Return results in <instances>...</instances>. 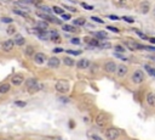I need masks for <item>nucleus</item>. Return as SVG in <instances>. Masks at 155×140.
<instances>
[{
	"mask_svg": "<svg viewBox=\"0 0 155 140\" xmlns=\"http://www.w3.org/2000/svg\"><path fill=\"white\" fill-rule=\"evenodd\" d=\"M69 82L68 81H64V79H61V81H57L56 84H55V89L61 93V94H66L69 92Z\"/></svg>",
	"mask_w": 155,
	"mask_h": 140,
	"instance_id": "1",
	"label": "nucleus"
},
{
	"mask_svg": "<svg viewBox=\"0 0 155 140\" xmlns=\"http://www.w3.org/2000/svg\"><path fill=\"white\" fill-rule=\"evenodd\" d=\"M121 132H120V129L118 128H114V127H110V128H107V131L104 133L106 138L108 140H116L119 136H120Z\"/></svg>",
	"mask_w": 155,
	"mask_h": 140,
	"instance_id": "2",
	"label": "nucleus"
},
{
	"mask_svg": "<svg viewBox=\"0 0 155 140\" xmlns=\"http://www.w3.org/2000/svg\"><path fill=\"white\" fill-rule=\"evenodd\" d=\"M15 48V43L12 39H7V40L3 42V43H0V49L3 50L4 53H10V51H12V49Z\"/></svg>",
	"mask_w": 155,
	"mask_h": 140,
	"instance_id": "3",
	"label": "nucleus"
},
{
	"mask_svg": "<svg viewBox=\"0 0 155 140\" xmlns=\"http://www.w3.org/2000/svg\"><path fill=\"white\" fill-rule=\"evenodd\" d=\"M95 122H96V124H97L98 127L103 128V127H106L107 123H108V117H107L106 113L101 112V113L97 115V117H96V119H95Z\"/></svg>",
	"mask_w": 155,
	"mask_h": 140,
	"instance_id": "4",
	"label": "nucleus"
},
{
	"mask_svg": "<svg viewBox=\"0 0 155 140\" xmlns=\"http://www.w3.org/2000/svg\"><path fill=\"white\" fill-rule=\"evenodd\" d=\"M144 81V73L143 71H141V69H137V71L133 72L132 74V82L136 83V84H139Z\"/></svg>",
	"mask_w": 155,
	"mask_h": 140,
	"instance_id": "5",
	"label": "nucleus"
},
{
	"mask_svg": "<svg viewBox=\"0 0 155 140\" xmlns=\"http://www.w3.org/2000/svg\"><path fill=\"white\" fill-rule=\"evenodd\" d=\"M33 58H34V62L38 64V65H43V64H45L47 61L46 55L44 53H35Z\"/></svg>",
	"mask_w": 155,
	"mask_h": 140,
	"instance_id": "6",
	"label": "nucleus"
},
{
	"mask_svg": "<svg viewBox=\"0 0 155 140\" xmlns=\"http://www.w3.org/2000/svg\"><path fill=\"white\" fill-rule=\"evenodd\" d=\"M24 82V77L22 74H14L11 77V84L15 85V87H19L22 85Z\"/></svg>",
	"mask_w": 155,
	"mask_h": 140,
	"instance_id": "7",
	"label": "nucleus"
},
{
	"mask_svg": "<svg viewBox=\"0 0 155 140\" xmlns=\"http://www.w3.org/2000/svg\"><path fill=\"white\" fill-rule=\"evenodd\" d=\"M61 65V60L56 56H52L47 60V67L49 68H58Z\"/></svg>",
	"mask_w": 155,
	"mask_h": 140,
	"instance_id": "8",
	"label": "nucleus"
},
{
	"mask_svg": "<svg viewBox=\"0 0 155 140\" xmlns=\"http://www.w3.org/2000/svg\"><path fill=\"white\" fill-rule=\"evenodd\" d=\"M127 67L125 66V65H119V66H116V76L118 77H120V78H122V77H125L126 76V73H127Z\"/></svg>",
	"mask_w": 155,
	"mask_h": 140,
	"instance_id": "9",
	"label": "nucleus"
},
{
	"mask_svg": "<svg viewBox=\"0 0 155 140\" xmlns=\"http://www.w3.org/2000/svg\"><path fill=\"white\" fill-rule=\"evenodd\" d=\"M104 69L109 73H114L116 71V64L113 62V61H108L106 65H104Z\"/></svg>",
	"mask_w": 155,
	"mask_h": 140,
	"instance_id": "10",
	"label": "nucleus"
},
{
	"mask_svg": "<svg viewBox=\"0 0 155 140\" xmlns=\"http://www.w3.org/2000/svg\"><path fill=\"white\" fill-rule=\"evenodd\" d=\"M75 65H76V67L79 69H86L90 66V61H89V60H86V58H81V60H79L78 64H75Z\"/></svg>",
	"mask_w": 155,
	"mask_h": 140,
	"instance_id": "11",
	"label": "nucleus"
},
{
	"mask_svg": "<svg viewBox=\"0 0 155 140\" xmlns=\"http://www.w3.org/2000/svg\"><path fill=\"white\" fill-rule=\"evenodd\" d=\"M34 54H35L34 46H33V45H26V48H24V55H26L27 57H33Z\"/></svg>",
	"mask_w": 155,
	"mask_h": 140,
	"instance_id": "12",
	"label": "nucleus"
},
{
	"mask_svg": "<svg viewBox=\"0 0 155 140\" xmlns=\"http://www.w3.org/2000/svg\"><path fill=\"white\" fill-rule=\"evenodd\" d=\"M14 43H15L16 46H23V45L26 44V39H24L22 35H21V34H16V35H15Z\"/></svg>",
	"mask_w": 155,
	"mask_h": 140,
	"instance_id": "13",
	"label": "nucleus"
},
{
	"mask_svg": "<svg viewBox=\"0 0 155 140\" xmlns=\"http://www.w3.org/2000/svg\"><path fill=\"white\" fill-rule=\"evenodd\" d=\"M139 10H141L142 14H148L149 10H150V4H149V1H143V3H141Z\"/></svg>",
	"mask_w": 155,
	"mask_h": 140,
	"instance_id": "14",
	"label": "nucleus"
},
{
	"mask_svg": "<svg viewBox=\"0 0 155 140\" xmlns=\"http://www.w3.org/2000/svg\"><path fill=\"white\" fill-rule=\"evenodd\" d=\"M147 104L150 107H155V94L154 93H148L147 94Z\"/></svg>",
	"mask_w": 155,
	"mask_h": 140,
	"instance_id": "15",
	"label": "nucleus"
},
{
	"mask_svg": "<svg viewBox=\"0 0 155 140\" xmlns=\"http://www.w3.org/2000/svg\"><path fill=\"white\" fill-rule=\"evenodd\" d=\"M41 89H43V84L38 82V83H36V84H34L32 88H29V89H28V92H29L30 94H35L36 92L41 90Z\"/></svg>",
	"mask_w": 155,
	"mask_h": 140,
	"instance_id": "16",
	"label": "nucleus"
},
{
	"mask_svg": "<svg viewBox=\"0 0 155 140\" xmlns=\"http://www.w3.org/2000/svg\"><path fill=\"white\" fill-rule=\"evenodd\" d=\"M10 89H11V85H10V83H3V84H0V94H7L10 92Z\"/></svg>",
	"mask_w": 155,
	"mask_h": 140,
	"instance_id": "17",
	"label": "nucleus"
},
{
	"mask_svg": "<svg viewBox=\"0 0 155 140\" xmlns=\"http://www.w3.org/2000/svg\"><path fill=\"white\" fill-rule=\"evenodd\" d=\"M49 38L54 42H59V34H58L57 31H50L49 32Z\"/></svg>",
	"mask_w": 155,
	"mask_h": 140,
	"instance_id": "18",
	"label": "nucleus"
},
{
	"mask_svg": "<svg viewBox=\"0 0 155 140\" xmlns=\"http://www.w3.org/2000/svg\"><path fill=\"white\" fill-rule=\"evenodd\" d=\"M107 37H108V33L104 31H98L95 33V39H97V40L98 39H107Z\"/></svg>",
	"mask_w": 155,
	"mask_h": 140,
	"instance_id": "19",
	"label": "nucleus"
},
{
	"mask_svg": "<svg viewBox=\"0 0 155 140\" xmlns=\"http://www.w3.org/2000/svg\"><path fill=\"white\" fill-rule=\"evenodd\" d=\"M63 64H64L66 66H68V67H71V66H74V65H75L74 60L71 58V57H68V56H66V57L63 58Z\"/></svg>",
	"mask_w": 155,
	"mask_h": 140,
	"instance_id": "20",
	"label": "nucleus"
},
{
	"mask_svg": "<svg viewBox=\"0 0 155 140\" xmlns=\"http://www.w3.org/2000/svg\"><path fill=\"white\" fill-rule=\"evenodd\" d=\"M36 83H38V81H36L35 78H28L27 81H26V87H27V89H29V88H32Z\"/></svg>",
	"mask_w": 155,
	"mask_h": 140,
	"instance_id": "21",
	"label": "nucleus"
},
{
	"mask_svg": "<svg viewBox=\"0 0 155 140\" xmlns=\"http://www.w3.org/2000/svg\"><path fill=\"white\" fill-rule=\"evenodd\" d=\"M36 28L41 29V31H46V29L49 28V23H47L46 21H39V22H38Z\"/></svg>",
	"mask_w": 155,
	"mask_h": 140,
	"instance_id": "22",
	"label": "nucleus"
},
{
	"mask_svg": "<svg viewBox=\"0 0 155 140\" xmlns=\"http://www.w3.org/2000/svg\"><path fill=\"white\" fill-rule=\"evenodd\" d=\"M62 29L66 32H76V27L70 26V25H63L62 26Z\"/></svg>",
	"mask_w": 155,
	"mask_h": 140,
	"instance_id": "23",
	"label": "nucleus"
},
{
	"mask_svg": "<svg viewBox=\"0 0 155 140\" xmlns=\"http://www.w3.org/2000/svg\"><path fill=\"white\" fill-rule=\"evenodd\" d=\"M12 12H14L15 15L21 16V17H28V14H27L26 11H23V10H19V9H14Z\"/></svg>",
	"mask_w": 155,
	"mask_h": 140,
	"instance_id": "24",
	"label": "nucleus"
},
{
	"mask_svg": "<svg viewBox=\"0 0 155 140\" xmlns=\"http://www.w3.org/2000/svg\"><path fill=\"white\" fill-rule=\"evenodd\" d=\"M6 33H7V35H14L15 33H16V27L11 23L10 26H7V28H6Z\"/></svg>",
	"mask_w": 155,
	"mask_h": 140,
	"instance_id": "25",
	"label": "nucleus"
},
{
	"mask_svg": "<svg viewBox=\"0 0 155 140\" xmlns=\"http://www.w3.org/2000/svg\"><path fill=\"white\" fill-rule=\"evenodd\" d=\"M38 7L41 10V11H44V14H46V15H51V12H52V10L50 7H47L46 5H38Z\"/></svg>",
	"mask_w": 155,
	"mask_h": 140,
	"instance_id": "26",
	"label": "nucleus"
},
{
	"mask_svg": "<svg viewBox=\"0 0 155 140\" xmlns=\"http://www.w3.org/2000/svg\"><path fill=\"white\" fill-rule=\"evenodd\" d=\"M85 42L89 43V45H91V46H98L99 45L97 39H87V38H85Z\"/></svg>",
	"mask_w": 155,
	"mask_h": 140,
	"instance_id": "27",
	"label": "nucleus"
},
{
	"mask_svg": "<svg viewBox=\"0 0 155 140\" xmlns=\"http://www.w3.org/2000/svg\"><path fill=\"white\" fill-rule=\"evenodd\" d=\"M85 18H76V19H74L73 21V26L75 27V26H84L85 25Z\"/></svg>",
	"mask_w": 155,
	"mask_h": 140,
	"instance_id": "28",
	"label": "nucleus"
},
{
	"mask_svg": "<svg viewBox=\"0 0 155 140\" xmlns=\"http://www.w3.org/2000/svg\"><path fill=\"white\" fill-rule=\"evenodd\" d=\"M144 67H146V71L151 76V77H155V68L148 66V65H144Z\"/></svg>",
	"mask_w": 155,
	"mask_h": 140,
	"instance_id": "29",
	"label": "nucleus"
},
{
	"mask_svg": "<svg viewBox=\"0 0 155 140\" xmlns=\"http://www.w3.org/2000/svg\"><path fill=\"white\" fill-rule=\"evenodd\" d=\"M21 3H24V4H34V5H39V4H40V0H21Z\"/></svg>",
	"mask_w": 155,
	"mask_h": 140,
	"instance_id": "30",
	"label": "nucleus"
},
{
	"mask_svg": "<svg viewBox=\"0 0 155 140\" xmlns=\"http://www.w3.org/2000/svg\"><path fill=\"white\" fill-rule=\"evenodd\" d=\"M52 11L55 14H57V15H62V14H63V9L59 7V6H54L52 7Z\"/></svg>",
	"mask_w": 155,
	"mask_h": 140,
	"instance_id": "31",
	"label": "nucleus"
},
{
	"mask_svg": "<svg viewBox=\"0 0 155 140\" xmlns=\"http://www.w3.org/2000/svg\"><path fill=\"white\" fill-rule=\"evenodd\" d=\"M67 54H69V55H81V50H67Z\"/></svg>",
	"mask_w": 155,
	"mask_h": 140,
	"instance_id": "32",
	"label": "nucleus"
},
{
	"mask_svg": "<svg viewBox=\"0 0 155 140\" xmlns=\"http://www.w3.org/2000/svg\"><path fill=\"white\" fill-rule=\"evenodd\" d=\"M15 105L18 106V107H26L27 102L26 101H21V100H17V101H15Z\"/></svg>",
	"mask_w": 155,
	"mask_h": 140,
	"instance_id": "33",
	"label": "nucleus"
},
{
	"mask_svg": "<svg viewBox=\"0 0 155 140\" xmlns=\"http://www.w3.org/2000/svg\"><path fill=\"white\" fill-rule=\"evenodd\" d=\"M1 22H4V23H10V25H11V23L14 22V19L10 18V17H1Z\"/></svg>",
	"mask_w": 155,
	"mask_h": 140,
	"instance_id": "34",
	"label": "nucleus"
},
{
	"mask_svg": "<svg viewBox=\"0 0 155 140\" xmlns=\"http://www.w3.org/2000/svg\"><path fill=\"white\" fill-rule=\"evenodd\" d=\"M122 51H125V48H122L121 45H116L115 46V53H122Z\"/></svg>",
	"mask_w": 155,
	"mask_h": 140,
	"instance_id": "35",
	"label": "nucleus"
},
{
	"mask_svg": "<svg viewBox=\"0 0 155 140\" xmlns=\"http://www.w3.org/2000/svg\"><path fill=\"white\" fill-rule=\"evenodd\" d=\"M61 17H62V19H66V21H69V19L71 18V16L69 14H62Z\"/></svg>",
	"mask_w": 155,
	"mask_h": 140,
	"instance_id": "36",
	"label": "nucleus"
},
{
	"mask_svg": "<svg viewBox=\"0 0 155 140\" xmlns=\"http://www.w3.org/2000/svg\"><path fill=\"white\" fill-rule=\"evenodd\" d=\"M91 18H92V21H95V22H97V23H103V19H102V18H99V17L92 16Z\"/></svg>",
	"mask_w": 155,
	"mask_h": 140,
	"instance_id": "37",
	"label": "nucleus"
},
{
	"mask_svg": "<svg viewBox=\"0 0 155 140\" xmlns=\"http://www.w3.org/2000/svg\"><path fill=\"white\" fill-rule=\"evenodd\" d=\"M81 6L86 9V10H94V6H91V5H87L86 3H81Z\"/></svg>",
	"mask_w": 155,
	"mask_h": 140,
	"instance_id": "38",
	"label": "nucleus"
},
{
	"mask_svg": "<svg viewBox=\"0 0 155 140\" xmlns=\"http://www.w3.org/2000/svg\"><path fill=\"white\" fill-rule=\"evenodd\" d=\"M107 29H109V31L114 32V33H119V29L115 28V27H111V26H107Z\"/></svg>",
	"mask_w": 155,
	"mask_h": 140,
	"instance_id": "39",
	"label": "nucleus"
},
{
	"mask_svg": "<svg viewBox=\"0 0 155 140\" xmlns=\"http://www.w3.org/2000/svg\"><path fill=\"white\" fill-rule=\"evenodd\" d=\"M122 19H124V21H126V22H130V23H133V21H135L133 18L127 17V16H124V17H122Z\"/></svg>",
	"mask_w": 155,
	"mask_h": 140,
	"instance_id": "40",
	"label": "nucleus"
},
{
	"mask_svg": "<svg viewBox=\"0 0 155 140\" xmlns=\"http://www.w3.org/2000/svg\"><path fill=\"white\" fill-rule=\"evenodd\" d=\"M135 32H136V34H138V35H139V37H141L142 39H148V38H147V35H144V34H143L142 32L137 31V29H135Z\"/></svg>",
	"mask_w": 155,
	"mask_h": 140,
	"instance_id": "41",
	"label": "nucleus"
},
{
	"mask_svg": "<svg viewBox=\"0 0 155 140\" xmlns=\"http://www.w3.org/2000/svg\"><path fill=\"white\" fill-rule=\"evenodd\" d=\"M71 43L79 45V44H80V39H79V38H73V39H71Z\"/></svg>",
	"mask_w": 155,
	"mask_h": 140,
	"instance_id": "42",
	"label": "nucleus"
},
{
	"mask_svg": "<svg viewBox=\"0 0 155 140\" xmlns=\"http://www.w3.org/2000/svg\"><path fill=\"white\" fill-rule=\"evenodd\" d=\"M62 51H63V49H62V48H55L54 49V53L55 54H58V53H62Z\"/></svg>",
	"mask_w": 155,
	"mask_h": 140,
	"instance_id": "43",
	"label": "nucleus"
},
{
	"mask_svg": "<svg viewBox=\"0 0 155 140\" xmlns=\"http://www.w3.org/2000/svg\"><path fill=\"white\" fill-rule=\"evenodd\" d=\"M110 19H113V21H118V19H119V17L118 16H115V15H109L108 16Z\"/></svg>",
	"mask_w": 155,
	"mask_h": 140,
	"instance_id": "44",
	"label": "nucleus"
},
{
	"mask_svg": "<svg viewBox=\"0 0 155 140\" xmlns=\"http://www.w3.org/2000/svg\"><path fill=\"white\" fill-rule=\"evenodd\" d=\"M66 9H68V10H70V11H73V12H75L76 11V9H74V7H71V6H67V5H63Z\"/></svg>",
	"mask_w": 155,
	"mask_h": 140,
	"instance_id": "45",
	"label": "nucleus"
},
{
	"mask_svg": "<svg viewBox=\"0 0 155 140\" xmlns=\"http://www.w3.org/2000/svg\"><path fill=\"white\" fill-rule=\"evenodd\" d=\"M91 138H92V139H94V140H103V139H101V138H99L98 135H95V134H94V135H92Z\"/></svg>",
	"mask_w": 155,
	"mask_h": 140,
	"instance_id": "46",
	"label": "nucleus"
},
{
	"mask_svg": "<svg viewBox=\"0 0 155 140\" xmlns=\"http://www.w3.org/2000/svg\"><path fill=\"white\" fill-rule=\"evenodd\" d=\"M59 101H62V102H68V100L64 99V97H59Z\"/></svg>",
	"mask_w": 155,
	"mask_h": 140,
	"instance_id": "47",
	"label": "nucleus"
},
{
	"mask_svg": "<svg viewBox=\"0 0 155 140\" xmlns=\"http://www.w3.org/2000/svg\"><path fill=\"white\" fill-rule=\"evenodd\" d=\"M149 42H150L151 44H155V38H149Z\"/></svg>",
	"mask_w": 155,
	"mask_h": 140,
	"instance_id": "48",
	"label": "nucleus"
},
{
	"mask_svg": "<svg viewBox=\"0 0 155 140\" xmlns=\"http://www.w3.org/2000/svg\"><path fill=\"white\" fill-rule=\"evenodd\" d=\"M102 46H103V48H110V44H109V43H107V44H103Z\"/></svg>",
	"mask_w": 155,
	"mask_h": 140,
	"instance_id": "49",
	"label": "nucleus"
},
{
	"mask_svg": "<svg viewBox=\"0 0 155 140\" xmlns=\"http://www.w3.org/2000/svg\"><path fill=\"white\" fill-rule=\"evenodd\" d=\"M149 58L153 60V61H155V55H149Z\"/></svg>",
	"mask_w": 155,
	"mask_h": 140,
	"instance_id": "50",
	"label": "nucleus"
},
{
	"mask_svg": "<svg viewBox=\"0 0 155 140\" xmlns=\"http://www.w3.org/2000/svg\"><path fill=\"white\" fill-rule=\"evenodd\" d=\"M70 127H71V128L74 127V122H73V121H70Z\"/></svg>",
	"mask_w": 155,
	"mask_h": 140,
	"instance_id": "51",
	"label": "nucleus"
},
{
	"mask_svg": "<svg viewBox=\"0 0 155 140\" xmlns=\"http://www.w3.org/2000/svg\"><path fill=\"white\" fill-rule=\"evenodd\" d=\"M0 140H4V139H0Z\"/></svg>",
	"mask_w": 155,
	"mask_h": 140,
	"instance_id": "52",
	"label": "nucleus"
}]
</instances>
